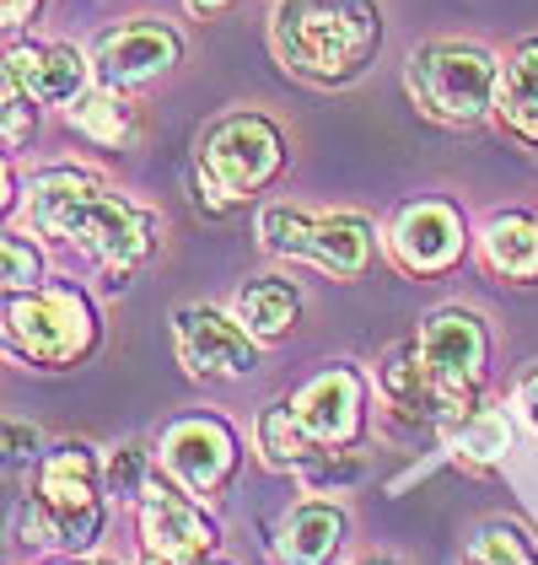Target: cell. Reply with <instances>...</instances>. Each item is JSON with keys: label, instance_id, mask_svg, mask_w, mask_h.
I'll return each mask as SVG.
<instances>
[{"label": "cell", "instance_id": "603a6c76", "mask_svg": "<svg viewBox=\"0 0 538 565\" xmlns=\"http://www.w3.org/2000/svg\"><path fill=\"white\" fill-rule=\"evenodd\" d=\"M442 436H448L452 452L469 458V463H501L512 452V426H506L501 409H469L463 420L442 426Z\"/></svg>", "mask_w": 538, "mask_h": 565}, {"label": "cell", "instance_id": "3957f363", "mask_svg": "<svg viewBox=\"0 0 538 565\" xmlns=\"http://www.w3.org/2000/svg\"><path fill=\"white\" fill-rule=\"evenodd\" d=\"M103 458L87 441H65L33 463V490L22 495L17 539L33 550L87 555L103 533Z\"/></svg>", "mask_w": 538, "mask_h": 565}, {"label": "cell", "instance_id": "f1b7e54d", "mask_svg": "<svg viewBox=\"0 0 538 565\" xmlns=\"http://www.w3.org/2000/svg\"><path fill=\"white\" fill-rule=\"evenodd\" d=\"M44 0H0V17H6V33H22L33 17H39Z\"/></svg>", "mask_w": 538, "mask_h": 565}, {"label": "cell", "instance_id": "d590c367", "mask_svg": "<svg viewBox=\"0 0 538 565\" xmlns=\"http://www.w3.org/2000/svg\"><path fill=\"white\" fill-rule=\"evenodd\" d=\"M200 565H226V561H216V555H211V561H200Z\"/></svg>", "mask_w": 538, "mask_h": 565}, {"label": "cell", "instance_id": "83f0119b", "mask_svg": "<svg viewBox=\"0 0 538 565\" xmlns=\"http://www.w3.org/2000/svg\"><path fill=\"white\" fill-rule=\"evenodd\" d=\"M6 458H11V463H39V458H44V452H39V431L22 426V420H11V426H6Z\"/></svg>", "mask_w": 538, "mask_h": 565}, {"label": "cell", "instance_id": "4fadbf2b", "mask_svg": "<svg viewBox=\"0 0 538 565\" xmlns=\"http://www.w3.org/2000/svg\"><path fill=\"white\" fill-rule=\"evenodd\" d=\"M162 469L189 495H216L237 469V436L216 415H183L162 431Z\"/></svg>", "mask_w": 538, "mask_h": 565}, {"label": "cell", "instance_id": "8fae6325", "mask_svg": "<svg viewBox=\"0 0 538 565\" xmlns=\"http://www.w3.org/2000/svg\"><path fill=\"white\" fill-rule=\"evenodd\" d=\"M463 248H469V226L452 200H409L388 221V259L415 280L448 275L452 264H463Z\"/></svg>", "mask_w": 538, "mask_h": 565}, {"label": "cell", "instance_id": "484cf974", "mask_svg": "<svg viewBox=\"0 0 538 565\" xmlns=\"http://www.w3.org/2000/svg\"><path fill=\"white\" fill-rule=\"evenodd\" d=\"M103 490L114 495V501H140L146 490H151V463H146V452L140 447H114L108 458H103Z\"/></svg>", "mask_w": 538, "mask_h": 565}, {"label": "cell", "instance_id": "9a60e30c", "mask_svg": "<svg viewBox=\"0 0 538 565\" xmlns=\"http://www.w3.org/2000/svg\"><path fill=\"white\" fill-rule=\"evenodd\" d=\"M291 409L318 447H351L366 420V377L356 366H329L291 393Z\"/></svg>", "mask_w": 538, "mask_h": 565}, {"label": "cell", "instance_id": "d6a6232c", "mask_svg": "<svg viewBox=\"0 0 538 565\" xmlns=\"http://www.w3.org/2000/svg\"><path fill=\"white\" fill-rule=\"evenodd\" d=\"M356 565H394V561H377V555H372V561H356Z\"/></svg>", "mask_w": 538, "mask_h": 565}, {"label": "cell", "instance_id": "1f68e13d", "mask_svg": "<svg viewBox=\"0 0 538 565\" xmlns=\"http://www.w3.org/2000/svg\"><path fill=\"white\" fill-rule=\"evenodd\" d=\"M140 565H179V561H162V555H146Z\"/></svg>", "mask_w": 538, "mask_h": 565}, {"label": "cell", "instance_id": "4316f807", "mask_svg": "<svg viewBox=\"0 0 538 565\" xmlns=\"http://www.w3.org/2000/svg\"><path fill=\"white\" fill-rule=\"evenodd\" d=\"M33 135H39V103L6 76V157H17Z\"/></svg>", "mask_w": 538, "mask_h": 565}, {"label": "cell", "instance_id": "7a4b0ae2", "mask_svg": "<svg viewBox=\"0 0 538 565\" xmlns=\"http://www.w3.org/2000/svg\"><path fill=\"white\" fill-rule=\"evenodd\" d=\"M388 39L377 0H275L269 6V49L280 71L308 87H351L361 82Z\"/></svg>", "mask_w": 538, "mask_h": 565}, {"label": "cell", "instance_id": "9c48e42d", "mask_svg": "<svg viewBox=\"0 0 538 565\" xmlns=\"http://www.w3.org/2000/svg\"><path fill=\"white\" fill-rule=\"evenodd\" d=\"M183 60V39L173 22L162 17H125L119 28H103L92 39V71H97V87L114 92H134L162 82L173 65Z\"/></svg>", "mask_w": 538, "mask_h": 565}, {"label": "cell", "instance_id": "277c9868", "mask_svg": "<svg viewBox=\"0 0 538 565\" xmlns=\"http://www.w3.org/2000/svg\"><path fill=\"white\" fill-rule=\"evenodd\" d=\"M409 103L448 130H474L495 114L501 97V60L474 39H431L409 54L404 65Z\"/></svg>", "mask_w": 538, "mask_h": 565}, {"label": "cell", "instance_id": "ba28073f", "mask_svg": "<svg viewBox=\"0 0 538 565\" xmlns=\"http://www.w3.org/2000/svg\"><path fill=\"white\" fill-rule=\"evenodd\" d=\"M415 340H420V361L442 398V426L480 409V383H485V361H491L485 318L474 307H437Z\"/></svg>", "mask_w": 538, "mask_h": 565}, {"label": "cell", "instance_id": "6da1fadb", "mask_svg": "<svg viewBox=\"0 0 538 565\" xmlns=\"http://www.w3.org/2000/svg\"><path fill=\"white\" fill-rule=\"evenodd\" d=\"M28 221H33V232L103 264L108 291H125L130 275L157 254V237H162L157 211L134 205L130 194H119L92 168H44L28 183Z\"/></svg>", "mask_w": 538, "mask_h": 565}, {"label": "cell", "instance_id": "5bb4252c", "mask_svg": "<svg viewBox=\"0 0 538 565\" xmlns=\"http://www.w3.org/2000/svg\"><path fill=\"white\" fill-rule=\"evenodd\" d=\"M6 76L39 108H71L97 87L92 49L76 44H11L6 49Z\"/></svg>", "mask_w": 538, "mask_h": 565}, {"label": "cell", "instance_id": "ac0fdd59", "mask_svg": "<svg viewBox=\"0 0 538 565\" xmlns=\"http://www.w3.org/2000/svg\"><path fill=\"white\" fill-rule=\"evenodd\" d=\"M480 259L501 280H538V216L495 211L480 232Z\"/></svg>", "mask_w": 538, "mask_h": 565}, {"label": "cell", "instance_id": "8992f818", "mask_svg": "<svg viewBox=\"0 0 538 565\" xmlns=\"http://www.w3.org/2000/svg\"><path fill=\"white\" fill-rule=\"evenodd\" d=\"M6 350L44 372L82 366L97 350V307L71 280H44L39 291H6Z\"/></svg>", "mask_w": 538, "mask_h": 565}, {"label": "cell", "instance_id": "cb8c5ba5", "mask_svg": "<svg viewBox=\"0 0 538 565\" xmlns=\"http://www.w3.org/2000/svg\"><path fill=\"white\" fill-rule=\"evenodd\" d=\"M469 555H474L480 565H538L534 539H528L523 522H485Z\"/></svg>", "mask_w": 538, "mask_h": 565}, {"label": "cell", "instance_id": "d4e9b609", "mask_svg": "<svg viewBox=\"0 0 538 565\" xmlns=\"http://www.w3.org/2000/svg\"><path fill=\"white\" fill-rule=\"evenodd\" d=\"M0 259H6V291H39L49 280V264H44V248L28 237V232H6L0 243Z\"/></svg>", "mask_w": 538, "mask_h": 565}, {"label": "cell", "instance_id": "e0dca14e", "mask_svg": "<svg viewBox=\"0 0 538 565\" xmlns=\"http://www.w3.org/2000/svg\"><path fill=\"white\" fill-rule=\"evenodd\" d=\"M377 388L388 398V409H399L404 420H426V426H442V398H437V383L420 361V340H404L383 355L377 366Z\"/></svg>", "mask_w": 538, "mask_h": 565}, {"label": "cell", "instance_id": "e575fe53", "mask_svg": "<svg viewBox=\"0 0 538 565\" xmlns=\"http://www.w3.org/2000/svg\"><path fill=\"white\" fill-rule=\"evenodd\" d=\"M82 565H119V561H82Z\"/></svg>", "mask_w": 538, "mask_h": 565}, {"label": "cell", "instance_id": "7c38bea8", "mask_svg": "<svg viewBox=\"0 0 538 565\" xmlns=\"http://www.w3.org/2000/svg\"><path fill=\"white\" fill-rule=\"evenodd\" d=\"M134 507H140V544H146V555H162V561H179V565H200L216 555V522L205 518L200 495H189L183 484L151 479V490Z\"/></svg>", "mask_w": 538, "mask_h": 565}, {"label": "cell", "instance_id": "4dcf8cb0", "mask_svg": "<svg viewBox=\"0 0 538 565\" xmlns=\"http://www.w3.org/2000/svg\"><path fill=\"white\" fill-rule=\"evenodd\" d=\"M183 6H189V11L200 17V22H211V17H222V11L232 6V0H183Z\"/></svg>", "mask_w": 538, "mask_h": 565}, {"label": "cell", "instance_id": "836d02e7", "mask_svg": "<svg viewBox=\"0 0 538 565\" xmlns=\"http://www.w3.org/2000/svg\"><path fill=\"white\" fill-rule=\"evenodd\" d=\"M49 565H82V561H76V555H71V561H49Z\"/></svg>", "mask_w": 538, "mask_h": 565}, {"label": "cell", "instance_id": "2e32d148", "mask_svg": "<svg viewBox=\"0 0 538 565\" xmlns=\"http://www.w3.org/2000/svg\"><path fill=\"white\" fill-rule=\"evenodd\" d=\"M345 533H351V518L345 507L334 501H297L286 518H280V561L286 565H329L340 550H345Z\"/></svg>", "mask_w": 538, "mask_h": 565}, {"label": "cell", "instance_id": "d6986e66", "mask_svg": "<svg viewBox=\"0 0 538 565\" xmlns=\"http://www.w3.org/2000/svg\"><path fill=\"white\" fill-rule=\"evenodd\" d=\"M65 125L103 146V151H130L140 140V108L130 103V92H114V87H92L82 103L65 108Z\"/></svg>", "mask_w": 538, "mask_h": 565}, {"label": "cell", "instance_id": "7402d4cb", "mask_svg": "<svg viewBox=\"0 0 538 565\" xmlns=\"http://www.w3.org/2000/svg\"><path fill=\"white\" fill-rule=\"evenodd\" d=\"M254 441H259V458H265L275 475H302L308 463L318 458V441L308 436V426L297 420V409H291V398H275L259 409V420H254Z\"/></svg>", "mask_w": 538, "mask_h": 565}, {"label": "cell", "instance_id": "52a82bcc", "mask_svg": "<svg viewBox=\"0 0 538 565\" xmlns=\"http://www.w3.org/2000/svg\"><path fill=\"white\" fill-rule=\"evenodd\" d=\"M259 243L280 259H302L334 275V280H356L372 264L377 232L356 211H297V205H265L259 211Z\"/></svg>", "mask_w": 538, "mask_h": 565}, {"label": "cell", "instance_id": "f546056e", "mask_svg": "<svg viewBox=\"0 0 538 565\" xmlns=\"http://www.w3.org/2000/svg\"><path fill=\"white\" fill-rule=\"evenodd\" d=\"M538 366V361H534ZM523 409H528V420H534V431H538V372H528L523 377Z\"/></svg>", "mask_w": 538, "mask_h": 565}, {"label": "cell", "instance_id": "5b68a950", "mask_svg": "<svg viewBox=\"0 0 538 565\" xmlns=\"http://www.w3.org/2000/svg\"><path fill=\"white\" fill-rule=\"evenodd\" d=\"M286 157H291L286 135L259 108H237V114L216 119L200 140V157H194L200 205L211 200L216 211H232L248 194H265L269 183L286 173Z\"/></svg>", "mask_w": 538, "mask_h": 565}, {"label": "cell", "instance_id": "30bf717a", "mask_svg": "<svg viewBox=\"0 0 538 565\" xmlns=\"http://www.w3.org/2000/svg\"><path fill=\"white\" fill-rule=\"evenodd\" d=\"M173 340L189 377H254L259 372V340L237 323V312H222L211 302H189L173 312Z\"/></svg>", "mask_w": 538, "mask_h": 565}, {"label": "cell", "instance_id": "44dd1931", "mask_svg": "<svg viewBox=\"0 0 538 565\" xmlns=\"http://www.w3.org/2000/svg\"><path fill=\"white\" fill-rule=\"evenodd\" d=\"M495 119L506 125V135H517L523 146H538V39H523L512 49V60L501 65Z\"/></svg>", "mask_w": 538, "mask_h": 565}, {"label": "cell", "instance_id": "ffe728a7", "mask_svg": "<svg viewBox=\"0 0 538 565\" xmlns=\"http://www.w3.org/2000/svg\"><path fill=\"white\" fill-rule=\"evenodd\" d=\"M232 312H237V323L269 345V340H286L291 329H297V318H302V291L291 286V280H280V275H259V280H248L237 297H232Z\"/></svg>", "mask_w": 538, "mask_h": 565}, {"label": "cell", "instance_id": "8d00e7d4", "mask_svg": "<svg viewBox=\"0 0 538 565\" xmlns=\"http://www.w3.org/2000/svg\"><path fill=\"white\" fill-rule=\"evenodd\" d=\"M463 565H480V561H474V555H469V561H463Z\"/></svg>", "mask_w": 538, "mask_h": 565}]
</instances>
